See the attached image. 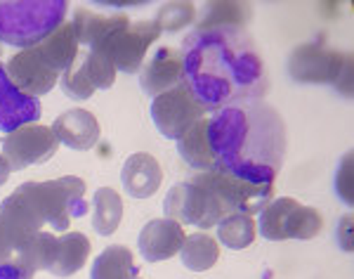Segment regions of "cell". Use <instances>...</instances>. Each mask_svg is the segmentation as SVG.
Instances as JSON below:
<instances>
[{
    "mask_svg": "<svg viewBox=\"0 0 354 279\" xmlns=\"http://www.w3.org/2000/svg\"><path fill=\"white\" fill-rule=\"evenodd\" d=\"M185 227L170 218H156L149 220L140 232V239H137V246H140V253L145 260L149 263H161V260H168L180 251L182 244H185Z\"/></svg>",
    "mask_w": 354,
    "mask_h": 279,
    "instance_id": "9a60e30c",
    "label": "cell"
},
{
    "mask_svg": "<svg viewBox=\"0 0 354 279\" xmlns=\"http://www.w3.org/2000/svg\"><path fill=\"white\" fill-rule=\"evenodd\" d=\"M71 24H73V31H76L78 45H83V48L90 50V48H97V45L104 41L106 36H111V33L121 31V28H128L133 21H130V17L123 12L97 15L85 8H78Z\"/></svg>",
    "mask_w": 354,
    "mask_h": 279,
    "instance_id": "ac0fdd59",
    "label": "cell"
},
{
    "mask_svg": "<svg viewBox=\"0 0 354 279\" xmlns=\"http://www.w3.org/2000/svg\"><path fill=\"white\" fill-rule=\"evenodd\" d=\"M253 19V8L245 3H208L203 5V19L194 31H208V28H245Z\"/></svg>",
    "mask_w": 354,
    "mask_h": 279,
    "instance_id": "603a6c76",
    "label": "cell"
},
{
    "mask_svg": "<svg viewBox=\"0 0 354 279\" xmlns=\"http://www.w3.org/2000/svg\"><path fill=\"white\" fill-rule=\"evenodd\" d=\"M335 192L347 206H352L354 197H352V154H345L340 161V168L335 173Z\"/></svg>",
    "mask_w": 354,
    "mask_h": 279,
    "instance_id": "f546056e",
    "label": "cell"
},
{
    "mask_svg": "<svg viewBox=\"0 0 354 279\" xmlns=\"http://www.w3.org/2000/svg\"><path fill=\"white\" fill-rule=\"evenodd\" d=\"M182 265L192 272H205L220 260V246L208 232H196L185 239L180 249Z\"/></svg>",
    "mask_w": 354,
    "mask_h": 279,
    "instance_id": "cb8c5ba5",
    "label": "cell"
},
{
    "mask_svg": "<svg viewBox=\"0 0 354 279\" xmlns=\"http://www.w3.org/2000/svg\"><path fill=\"white\" fill-rule=\"evenodd\" d=\"M36 50H38V55L43 57L45 64L62 76L66 66L81 55V45H78L73 24L71 21H64V24L50 33L41 45H36Z\"/></svg>",
    "mask_w": 354,
    "mask_h": 279,
    "instance_id": "d6986e66",
    "label": "cell"
},
{
    "mask_svg": "<svg viewBox=\"0 0 354 279\" xmlns=\"http://www.w3.org/2000/svg\"><path fill=\"white\" fill-rule=\"evenodd\" d=\"M180 83H185V66L182 53L175 48H158L140 71V85L149 98H158Z\"/></svg>",
    "mask_w": 354,
    "mask_h": 279,
    "instance_id": "5bb4252c",
    "label": "cell"
},
{
    "mask_svg": "<svg viewBox=\"0 0 354 279\" xmlns=\"http://www.w3.org/2000/svg\"><path fill=\"white\" fill-rule=\"evenodd\" d=\"M215 168L255 185H274L286 156V123L265 100L230 105L208 123Z\"/></svg>",
    "mask_w": 354,
    "mask_h": 279,
    "instance_id": "7a4b0ae2",
    "label": "cell"
},
{
    "mask_svg": "<svg viewBox=\"0 0 354 279\" xmlns=\"http://www.w3.org/2000/svg\"><path fill=\"white\" fill-rule=\"evenodd\" d=\"M59 85H62V90H64L66 98H71V100L81 102V100L93 98L95 88L88 81V73H85L83 57L81 55H78L76 60H73L71 64H68L66 69H64V73L59 76Z\"/></svg>",
    "mask_w": 354,
    "mask_h": 279,
    "instance_id": "f1b7e54d",
    "label": "cell"
},
{
    "mask_svg": "<svg viewBox=\"0 0 354 279\" xmlns=\"http://www.w3.org/2000/svg\"><path fill=\"white\" fill-rule=\"evenodd\" d=\"M81 57H83L85 73H88V81L95 90H109L116 83L118 71L106 55L97 53V50H81Z\"/></svg>",
    "mask_w": 354,
    "mask_h": 279,
    "instance_id": "4316f807",
    "label": "cell"
},
{
    "mask_svg": "<svg viewBox=\"0 0 354 279\" xmlns=\"http://www.w3.org/2000/svg\"><path fill=\"white\" fill-rule=\"evenodd\" d=\"M350 230H352V215H345V218H342V223H340V227H338L340 246L345 249V251H352V235H350Z\"/></svg>",
    "mask_w": 354,
    "mask_h": 279,
    "instance_id": "4dcf8cb0",
    "label": "cell"
},
{
    "mask_svg": "<svg viewBox=\"0 0 354 279\" xmlns=\"http://www.w3.org/2000/svg\"><path fill=\"white\" fill-rule=\"evenodd\" d=\"M255 235H258V225H255L253 215L232 213L218 223V239L234 251L248 249L255 242Z\"/></svg>",
    "mask_w": 354,
    "mask_h": 279,
    "instance_id": "484cf974",
    "label": "cell"
},
{
    "mask_svg": "<svg viewBox=\"0 0 354 279\" xmlns=\"http://www.w3.org/2000/svg\"><path fill=\"white\" fill-rule=\"evenodd\" d=\"M140 277V265L128 246H109L95 258L90 279H135Z\"/></svg>",
    "mask_w": 354,
    "mask_h": 279,
    "instance_id": "7402d4cb",
    "label": "cell"
},
{
    "mask_svg": "<svg viewBox=\"0 0 354 279\" xmlns=\"http://www.w3.org/2000/svg\"><path fill=\"white\" fill-rule=\"evenodd\" d=\"M180 53L185 85L210 114L239 102L262 100L270 90V73L245 28L192 31Z\"/></svg>",
    "mask_w": 354,
    "mask_h": 279,
    "instance_id": "6da1fadb",
    "label": "cell"
},
{
    "mask_svg": "<svg viewBox=\"0 0 354 279\" xmlns=\"http://www.w3.org/2000/svg\"><path fill=\"white\" fill-rule=\"evenodd\" d=\"M64 0H0V43L12 48H36L66 21Z\"/></svg>",
    "mask_w": 354,
    "mask_h": 279,
    "instance_id": "277c9868",
    "label": "cell"
},
{
    "mask_svg": "<svg viewBox=\"0 0 354 279\" xmlns=\"http://www.w3.org/2000/svg\"><path fill=\"white\" fill-rule=\"evenodd\" d=\"M194 19H196V5L194 3H165L158 8L153 21L161 28V33H177L189 26Z\"/></svg>",
    "mask_w": 354,
    "mask_h": 279,
    "instance_id": "83f0119b",
    "label": "cell"
},
{
    "mask_svg": "<svg viewBox=\"0 0 354 279\" xmlns=\"http://www.w3.org/2000/svg\"><path fill=\"white\" fill-rule=\"evenodd\" d=\"M290 78L298 83H328L338 93H352V55L330 50L324 41L302 43L288 57Z\"/></svg>",
    "mask_w": 354,
    "mask_h": 279,
    "instance_id": "5b68a950",
    "label": "cell"
},
{
    "mask_svg": "<svg viewBox=\"0 0 354 279\" xmlns=\"http://www.w3.org/2000/svg\"><path fill=\"white\" fill-rule=\"evenodd\" d=\"M123 190L133 199H149L156 195L163 182L161 163L147 152H137L133 156L125 159L121 170Z\"/></svg>",
    "mask_w": 354,
    "mask_h": 279,
    "instance_id": "e0dca14e",
    "label": "cell"
},
{
    "mask_svg": "<svg viewBox=\"0 0 354 279\" xmlns=\"http://www.w3.org/2000/svg\"><path fill=\"white\" fill-rule=\"evenodd\" d=\"M59 140L55 138L53 128L43 123H28L15 133L5 135L3 156L8 159L12 170H24L36 163H45L57 154Z\"/></svg>",
    "mask_w": 354,
    "mask_h": 279,
    "instance_id": "8fae6325",
    "label": "cell"
},
{
    "mask_svg": "<svg viewBox=\"0 0 354 279\" xmlns=\"http://www.w3.org/2000/svg\"><path fill=\"white\" fill-rule=\"evenodd\" d=\"M12 195L21 199L45 227L57 232H64L73 218H83L88 213L85 180L76 175H64L48 182H24Z\"/></svg>",
    "mask_w": 354,
    "mask_h": 279,
    "instance_id": "3957f363",
    "label": "cell"
},
{
    "mask_svg": "<svg viewBox=\"0 0 354 279\" xmlns=\"http://www.w3.org/2000/svg\"><path fill=\"white\" fill-rule=\"evenodd\" d=\"M10 173H12V168H10V163H8V159L0 154V187L8 182V178H10Z\"/></svg>",
    "mask_w": 354,
    "mask_h": 279,
    "instance_id": "d6a6232c",
    "label": "cell"
},
{
    "mask_svg": "<svg viewBox=\"0 0 354 279\" xmlns=\"http://www.w3.org/2000/svg\"><path fill=\"white\" fill-rule=\"evenodd\" d=\"M158 36H161V28H158L156 21H133L128 28L111 33L97 48L90 50H97V53L109 57L116 71L135 73L142 69L147 50Z\"/></svg>",
    "mask_w": 354,
    "mask_h": 279,
    "instance_id": "9c48e42d",
    "label": "cell"
},
{
    "mask_svg": "<svg viewBox=\"0 0 354 279\" xmlns=\"http://www.w3.org/2000/svg\"><path fill=\"white\" fill-rule=\"evenodd\" d=\"M95 215H93V227L97 235L111 237L118 230L123 218V199L116 190L111 187H100L95 192Z\"/></svg>",
    "mask_w": 354,
    "mask_h": 279,
    "instance_id": "d4e9b609",
    "label": "cell"
},
{
    "mask_svg": "<svg viewBox=\"0 0 354 279\" xmlns=\"http://www.w3.org/2000/svg\"><path fill=\"white\" fill-rule=\"evenodd\" d=\"M163 213L175 223L196 225L201 230H210L222 218L232 215L230 208L222 204V199L198 180L175 185L163 199Z\"/></svg>",
    "mask_w": 354,
    "mask_h": 279,
    "instance_id": "8992f818",
    "label": "cell"
},
{
    "mask_svg": "<svg viewBox=\"0 0 354 279\" xmlns=\"http://www.w3.org/2000/svg\"><path fill=\"white\" fill-rule=\"evenodd\" d=\"M0 279H24V277H21V272L12 263L0 260Z\"/></svg>",
    "mask_w": 354,
    "mask_h": 279,
    "instance_id": "1f68e13d",
    "label": "cell"
},
{
    "mask_svg": "<svg viewBox=\"0 0 354 279\" xmlns=\"http://www.w3.org/2000/svg\"><path fill=\"white\" fill-rule=\"evenodd\" d=\"M149 114L158 133L168 140H180L194 123L201 121L203 116H208V111L194 100V95L185 83L153 98Z\"/></svg>",
    "mask_w": 354,
    "mask_h": 279,
    "instance_id": "30bf717a",
    "label": "cell"
},
{
    "mask_svg": "<svg viewBox=\"0 0 354 279\" xmlns=\"http://www.w3.org/2000/svg\"><path fill=\"white\" fill-rule=\"evenodd\" d=\"M258 230L267 242H283V239H314L324 230V218L317 208L302 206L295 199H274L260 210Z\"/></svg>",
    "mask_w": 354,
    "mask_h": 279,
    "instance_id": "52a82bcc",
    "label": "cell"
},
{
    "mask_svg": "<svg viewBox=\"0 0 354 279\" xmlns=\"http://www.w3.org/2000/svg\"><path fill=\"white\" fill-rule=\"evenodd\" d=\"M90 255V242L83 232H68L62 239H57V253L53 258L48 272L55 277H71L88 263Z\"/></svg>",
    "mask_w": 354,
    "mask_h": 279,
    "instance_id": "44dd1931",
    "label": "cell"
},
{
    "mask_svg": "<svg viewBox=\"0 0 354 279\" xmlns=\"http://www.w3.org/2000/svg\"><path fill=\"white\" fill-rule=\"evenodd\" d=\"M208 123H210V118L203 116L201 121L194 123V126L177 140V152H180V156L185 159L192 168L201 170V173L215 168V159H213L210 142H208Z\"/></svg>",
    "mask_w": 354,
    "mask_h": 279,
    "instance_id": "ffe728a7",
    "label": "cell"
},
{
    "mask_svg": "<svg viewBox=\"0 0 354 279\" xmlns=\"http://www.w3.org/2000/svg\"><path fill=\"white\" fill-rule=\"evenodd\" d=\"M135 279H140V277H135Z\"/></svg>",
    "mask_w": 354,
    "mask_h": 279,
    "instance_id": "836d02e7",
    "label": "cell"
},
{
    "mask_svg": "<svg viewBox=\"0 0 354 279\" xmlns=\"http://www.w3.org/2000/svg\"><path fill=\"white\" fill-rule=\"evenodd\" d=\"M194 180L203 182L205 187L215 192L222 204L230 208V213H245V215H258L267 204L272 201L274 185H255L243 178H236L225 170H205L198 173Z\"/></svg>",
    "mask_w": 354,
    "mask_h": 279,
    "instance_id": "ba28073f",
    "label": "cell"
},
{
    "mask_svg": "<svg viewBox=\"0 0 354 279\" xmlns=\"http://www.w3.org/2000/svg\"><path fill=\"white\" fill-rule=\"evenodd\" d=\"M41 100L21 93L8 78L5 66L0 64V130L10 135L28 123H41Z\"/></svg>",
    "mask_w": 354,
    "mask_h": 279,
    "instance_id": "4fadbf2b",
    "label": "cell"
},
{
    "mask_svg": "<svg viewBox=\"0 0 354 279\" xmlns=\"http://www.w3.org/2000/svg\"><path fill=\"white\" fill-rule=\"evenodd\" d=\"M5 71H8V78L21 93L36 100L48 95L57 85V78H59V73L45 64L36 48L21 50L15 57H10V62L5 64Z\"/></svg>",
    "mask_w": 354,
    "mask_h": 279,
    "instance_id": "7c38bea8",
    "label": "cell"
},
{
    "mask_svg": "<svg viewBox=\"0 0 354 279\" xmlns=\"http://www.w3.org/2000/svg\"><path fill=\"white\" fill-rule=\"evenodd\" d=\"M55 138L62 142V145L71 147V150L78 152H88L100 142L102 128L100 121L93 111L88 109H68L64 114L55 118L53 126Z\"/></svg>",
    "mask_w": 354,
    "mask_h": 279,
    "instance_id": "2e32d148",
    "label": "cell"
}]
</instances>
